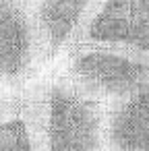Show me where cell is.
I'll use <instances>...</instances> for the list:
<instances>
[{
    "instance_id": "cell-1",
    "label": "cell",
    "mask_w": 149,
    "mask_h": 151,
    "mask_svg": "<svg viewBox=\"0 0 149 151\" xmlns=\"http://www.w3.org/2000/svg\"><path fill=\"white\" fill-rule=\"evenodd\" d=\"M42 81L44 151H108V110L75 89L58 66Z\"/></svg>"
},
{
    "instance_id": "cell-2",
    "label": "cell",
    "mask_w": 149,
    "mask_h": 151,
    "mask_svg": "<svg viewBox=\"0 0 149 151\" xmlns=\"http://www.w3.org/2000/svg\"><path fill=\"white\" fill-rule=\"evenodd\" d=\"M56 66L75 89L106 110L130 95L149 77L147 62L118 50L93 46L71 48Z\"/></svg>"
},
{
    "instance_id": "cell-3",
    "label": "cell",
    "mask_w": 149,
    "mask_h": 151,
    "mask_svg": "<svg viewBox=\"0 0 149 151\" xmlns=\"http://www.w3.org/2000/svg\"><path fill=\"white\" fill-rule=\"evenodd\" d=\"M75 46L118 50L149 64V0H97Z\"/></svg>"
},
{
    "instance_id": "cell-4",
    "label": "cell",
    "mask_w": 149,
    "mask_h": 151,
    "mask_svg": "<svg viewBox=\"0 0 149 151\" xmlns=\"http://www.w3.org/2000/svg\"><path fill=\"white\" fill-rule=\"evenodd\" d=\"M42 77L31 0H0V95Z\"/></svg>"
},
{
    "instance_id": "cell-5",
    "label": "cell",
    "mask_w": 149,
    "mask_h": 151,
    "mask_svg": "<svg viewBox=\"0 0 149 151\" xmlns=\"http://www.w3.org/2000/svg\"><path fill=\"white\" fill-rule=\"evenodd\" d=\"M97 0H31L42 75L71 50L81 25Z\"/></svg>"
},
{
    "instance_id": "cell-6",
    "label": "cell",
    "mask_w": 149,
    "mask_h": 151,
    "mask_svg": "<svg viewBox=\"0 0 149 151\" xmlns=\"http://www.w3.org/2000/svg\"><path fill=\"white\" fill-rule=\"evenodd\" d=\"M42 91L37 77L29 85L0 95V151H44Z\"/></svg>"
},
{
    "instance_id": "cell-7",
    "label": "cell",
    "mask_w": 149,
    "mask_h": 151,
    "mask_svg": "<svg viewBox=\"0 0 149 151\" xmlns=\"http://www.w3.org/2000/svg\"><path fill=\"white\" fill-rule=\"evenodd\" d=\"M108 151H149V77L108 110Z\"/></svg>"
}]
</instances>
